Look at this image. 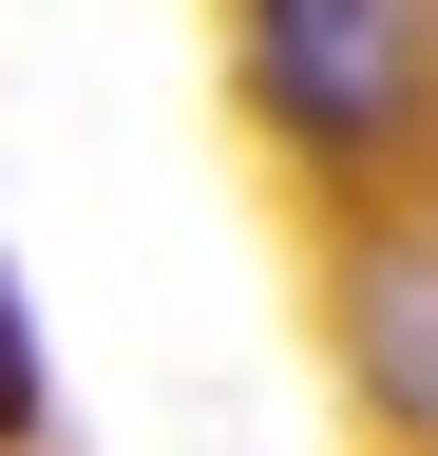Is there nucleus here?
Segmentation results:
<instances>
[{"mask_svg": "<svg viewBox=\"0 0 438 456\" xmlns=\"http://www.w3.org/2000/svg\"><path fill=\"white\" fill-rule=\"evenodd\" d=\"M248 95L286 152L381 171L438 114V0H248Z\"/></svg>", "mask_w": 438, "mask_h": 456, "instance_id": "f257e3e1", "label": "nucleus"}, {"mask_svg": "<svg viewBox=\"0 0 438 456\" xmlns=\"http://www.w3.org/2000/svg\"><path fill=\"white\" fill-rule=\"evenodd\" d=\"M38 419H58V380H38V305H20V266H0V456H20Z\"/></svg>", "mask_w": 438, "mask_h": 456, "instance_id": "7ed1b4c3", "label": "nucleus"}, {"mask_svg": "<svg viewBox=\"0 0 438 456\" xmlns=\"http://www.w3.org/2000/svg\"><path fill=\"white\" fill-rule=\"evenodd\" d=\"M343 362H362V399L401 437H438V228H381L343 266Z\"/></svg>", "mask_w": 438, "mask_h": 456, "instance_id": "f03ea898", "label": "nucleus"}]
</instances>
